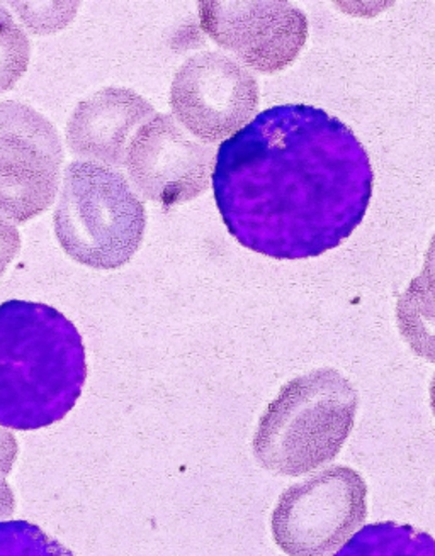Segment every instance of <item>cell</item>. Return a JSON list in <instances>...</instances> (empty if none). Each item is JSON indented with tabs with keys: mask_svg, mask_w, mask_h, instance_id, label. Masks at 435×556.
I'll use <instances>...</instances> for the list:
<instances>
[{
	"mask_svg": "<svg viewBox=\"0 0 435 556\" xmlns=\"http://www.w3.org/2000/svg\"><path fill=\"white\" fill-rule=\"evenodd\" d=\"M211 177L229 235L274 260L340 247L364 219L374 182L352 129L304 104L265 109L225 139Z\"/></svg>",
	"mask_w": 435,
	"mask_h": 556,
	"instance_id": "1",
	"label": "cell"
},
{
	"mask_svg": "<svg viewBox=\"0 0 435 556\" xmlns=\"http://www.w3.org/2000/svg\"><path fill=\"white\" fill-rule=\"evenodd\" d=\"M87 379L74 323L41 302L0 304V426L17 431L65 419Z\"/></svg>",
	"mask_w": 435,
	"mask_h": 556,
	"instance_id": "2",
	"label": "cell"
},
{
	"mask_svg": "<svg viewBox=\"0 0 435 556\" xmlns=\"http://www.w3.org/2000/svg\"><path fill=\"white\" fill-rule=\"evenodd\" d=\"M359 394L334 368L299 375L281 387L253 434L256 460L265 470L298 477L331 464L350 437Z\"/></svg>",
	"mask_w": 435,
	"mask_h": 556,
	"instance_id": "3",
	"label": "cell"
},
{
	"mask_svg": "<svg viewBox=\"0 0 435 556\" xmlns=\"http://www.w3.org/2000/svg\"><path fill=\"white\" fill-rule=\"evenodd\" d=\"M53 226L60 247L72 260L96 270H116L138 252L147 211L116 168L74 162L63 172Z\"/></svg>",
	"mask_w": 435,
	"mask_h": 556,
	"instance_id": "4",
	"label": "cell"
},
{
	"mask_svg": "<svg viewBox=\"0 0 435 556\" xmlns=\"http://www.w3.org/2000/svg\"><path fill=\"white\" fill-rule=\"evenodd\" d=\"M364 479L349 467H332L279 497L272 533L283 552L291 556H325L346 543L364 522Z\"/></svg>",
	"mask_w": 435,
	"mask_h": 556,
	"instance_id": "5",
	"label": "cell"
},
{
	"mask_svg": "<svg viewBox=\"0 0 435 556\" xmlns=\"http://www.w3.org/2000/svg\"><path fill=\"white\" fill-rule=\"evenodd\" d=\"M62 141L32 105L0 102V213L26 225L53 204L62 182Z\"/></svg>",
	"mask_w": 435,
	"mask_h": 556,
	"instance_id": "6",
	"label": "cell"
},
{
	"mask_svg": "<svg viewBox=\"0 0 435 556\" xmlns=\"http://www.w3.org/2000/svg\"><path fill=\"white\" fill-rule=\"evenodd\" d=\"M257 105L256 77L220 51L190 56L172 80L174 119L201 143H217L240 131Z\"/></svg>",
	"mask_w": 435,
	"mask_h": 556,
	"instance_id": "7",
	"label": "cell"
},
{
	"mask_svg": "<svg viewBox=\"0 0 435 556\" xmlns=\"http://www.w3.org/2000/svg\"><path fill=\"white\" fill-rule=\"evenodd\" d=\"M214 151L190 138L169 114H156L133 136L125 156L129 184L148 201L179 205L210 186Z\"/></svg>",
	"mask_w": 435,
	"mask_h": 556,
	"instance_id": "8",
	"label": "cell"
},
{
	"mask_svg": "<svg viewBox=\"0 0 435 556\" xmlns=\"http://www.w3.org/2000/svg\"><path fill=\"white\" fill-rule=\"evenodd\" d=\"M199 21L217 47L261 74L288 68L308 39V20L289 2H202Z\"/></svg>",
	"mask_w": 435,
	"mask_h": 556,
	"instance_id": "9",
	"label": "cell"
},
{
	"mask_svg": "<svg viewBox=\"0 0 435 556\" xmlns=\"http://www.w3.org/2000/svg\"><path fill=\"white\" fill-rule=\"evenodd\" d=\"M156 109L135 90L105 87L75 108L66 124V144L82 162L120 168L135 131Z\"/></svg>",
	"mask_w": 435,
	"mask_h": 556,
	"instance_id": "10",
	"label": "cell"
},
{
	"mask_svg": "<svg viewBox=\"0 0 435 556\" xmlns=\"http://www.w3.org/2000/svg\"><path fill=\"white\" fill-rule=\"evenodd\" d=\"M334 556H435V538L410 525L364 526Z\"/></svg>",
	"mask_w": 435,
	"mask_h": 556,
	"instance_id": "11",
	"label": "cell"
},
{
	"mask_svg": "<svg viewBox=\"0 0 435 556\" xmlns=\"http://www.w3.org/2000/svg\"><path fill=\"white\" fill-rule=\"evenodd\" d=\"M397 323L412 352L435 364V304L419 277L413 278L398 299Z\"/></svg>",
	"mask_w": 435,
	"mask_h": 556,
	"instance_id": "12",
	"label": "cell"
},
{
	"mask_svg": "<svg viewBox=\"0 0 435 556\" xmlns=\"http://www.w3.org/2000/svg\"><path fill=\"white\" fill-rule=\"evenodd\" d=\"M32 43L11 11L0 4V93L8 92L27 72Z\"/></svg>",
	"mask_w": 435,
	"mask_h": 556,
	"instance_id": "13",
	"label": "cell"
},
{
	"mask_svg": "<svg viewBox=\"0 0 435 556\" xmlns=\"http://www.w3.org/2000/svg\"><path fill=\"white\" fill-rule=\"evenodd\" d=\"M0 556L75 555L33 522L0 521Z\"/></svg>",
	"mask_w": 435,
	"mask_h": 556,
	"instance_id": "14",
	"label": "cell"
},
{
	"mask_svg": "<svg viewBox=\"0 0 435 556\" xmlns=\"http://www.w3.org/2000/svg\"><path fill=\"white\" fill-rule=\"evenodd\" d=\"M12 9H16L20 12L21 20L24 21L26 26H29L35 35H48V33L60 31L63 26L71 23L74 20L75 12H77L78 4H39V9L44 11V16L35 14L29 11L26 4H17V2H11Z\"/></svg>",
	"mask_w": 435,
	"mask_h": 556,
	"instance_id": "15",
	"label": "cell"
},
{
	"mask_svg": "<svg viewBox=\"0 0 435 556\" xmlns=\"http://www.w3.org/2000/svg\"><path fill=\"white\" fill-rule=\"evenodd\" d=\"M21 250V236L11 220L0 216V277Z\"/></svg>",
	"mask_w": 435,
	"mask_h": 556,
	"instance_id": "16",
	"label": "cell"
},
{
	"mask_svg": "<svg viewBox=\"0 0 435 556\" xmlns=\"http://www.w3.org/2000/svg\"><path fill=\"white\" fill-rule=\"evenodd\" d=\"M419 280L435 304V235L432 236L431 244H428L427 253H425L424 268H422V274L419 275Z\"/></svg>",
	"mask_w": 435,
	"mask_h": 556,
	"instance_id": "17",
	"label": "cell"
},
{
	"mask_svg": "<svg viewBox=\"0 0 435 556\" xmlns=\"http://www.w3.org/2000/svg\"><path fill=\"white\" fill-rule=\"evenodd\" d=\"M14 509V501H12L11 491L4 482H0V518L9 516Z\"/></svg>",
	"mask_w": 435,
	"mask_h": 556,
	"instance_id": "18",
	"label": "cell"
},
{
	"mask_svg": "<svg viewBox=\"0 0 435 556\" xmlns=\"http://www.w3.org/2000/svg\"><path fill=\"white\" fill-rule=\"evenodd\" d=\"M428 394H431L432 413H434V416H435V374H434V379H432L431 391H428Z\"/></svg>",
	"mask_w": 435,
	"mask_h": 556,
	"instance_id": "19",
	"label": "cell"
}]
</instances>
